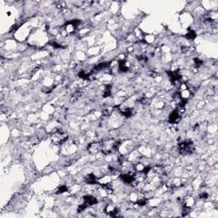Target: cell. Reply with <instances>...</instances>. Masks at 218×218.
Listing matches in <instances>:
<instances>
[{
	"label": "cell",
	"instance_id": "1",
	"mask_svg": "<svg viewBox=\"0 0 218 218\" xmlns=\"http://www.w3.org/2000/svg\"><path fill=\"white\" fill-rule=\"evenodd\" d=\"M102 152L104 154H110L115 152L119 148L120 145H121L119 141H117L114 139H107V140L102 141Z\"/></svg>",
	"mask_w": 218,
	"mask_h": 218
},
{
	"label": "cell",
	"instance_id": "2",
	"mask_svg": "<svg viewBox=\"0 0 218 218\" xmlns=\"http://www.w3.org/2000/svg\"><path fill=\"white\" fill-rule=\"evenodd\" d=\"M178 151L181 155H189L194 152V146L192 140H185L178 143Z\"/></svg>",
	"mask_w": 218,
	"mask_h": 218
},
{
	"label": "cell",
	"instance_id": "3",
	"mask_svg": "<svg viewBox=\"0 0 218 218\" xmlns=\"http://www.w3.org/2000/svg\"><path fill=\"white\" fill-rule=\"evenodd\" d=\"M68 139V135L62 130H57L52 136V141L55 145H63Z\"/></svg>",
	"mask_w": 218,
	"mask_h": 218
},
{
	"label": "cell",
	"instance_id": "4",
	"mask_svg": "<svg viewBox=\"0 0 218 218\" xmlns=\"http://www.w3.org/2000/svg\"><path fill=\"white\" fill-rule=\"evenodd\" d=\"M81 22L79 20H72L65 23L64 28L67 33H73L78 29V26L80 25Z\"/></svg>",
	"mask_w": 218,
	"mask_h": 218
},
{
	"label": "cell",
	"instance_id": "5",
	"mask_svg": "<svg viewBox=\"0 0 218 218\" xmlns=\"http://www.w3.org/2000/svg\"><path fill=\"white\" fill-rule=\"evenodd\" d=\"M168 76L170 78V80H171V84L172 85H178L180 81L182 80V75L180 73L179 70H175V71H167L166 72Z\"/></svg>",
	"mask_w": 218,
	"mask_h": 218
},
{
	"label": "cell",
	"instance_id": "6",
	"mask_svg": "<svg viewBox=\"0 0 218 218\" xmlns=\"http://www.w3.org/2000/svg\"><path fill=\"white\" fill-rule=\"evenodd\" d=\"M102 142H92L88 145V152L90 154H97L99 152H102Z\"/></svg>",
	"mask_w": 218,
	"mask_h": 218
},
{
	"label": "cell",
	"instance_id": "7",
	"mask_svg": "<svg viewBox=\"0 0 218 218\" xmlns=\"http://www.w3.org/2000/svg\"><path fill=\"white\" fill-rule=\"evenodd\" d=\"M104 212L110 216H117L119 214V209L113 205H107L104 208Z\"/></svg>",
	"mask_w": 218,
	"mask_h": 218
},
{
	"label": "cell",
	"instance_id": "8",
	"mask_svg": "<svg viewBox=\"0 0 218 218\" xmlns=\"http://www.w3.org/2000/svg\"><path fill=\"white\" fill-rule=\"evenodd\" d=\"M181 116H180V112L178 109H175L171 112V113L169 116V122L171 124H177L179 122Z\"/></svg>",
	"mask_w": 218,
	"mask_h": 218
},
{
	"label": "cell",
	"instance_id": "9",
	"mask_svg": "<svg viewBox=\"0 0 218 218\" xmlns=\"http://www.w3.org/2000/svg\"><path fill=\"white\" fill-rule=\"evenodd\" d=\"M83 199H84V203L86 204L88 206L89 205H96L97 202H98L97 199L95 197L92 196V195H85V196H84Z\"/></svg>",
	"mask_w": 218,
	"mask_h": 218
},
{
	"label": "cell",
	"instance_id": "10",
	"mask_svg": "<svg viewBox=\"0 0 218 218\" xmlns=\"http://www.w3.org/2000/svg\"><path fill=\"white\" fill-rule=\"evenodd\" d=\"M119 71L120 73H126L130 70V66L126 60H120L119 61Z\"/></svg>",
	"mask_w": 218,
	"mask_h": 218
},
{
	"label": "cell",
	"instance_id": "11",
	"mask_svg": "<svg viewBox=\"0 0 218 218\" xmlns=\"http://www.w3.org/2000/svg\"><path fill=\"white\" fill-rule=\"evenodd\" d=\"M111 65V61H104V62H101L99 63L98 65L95 66L94 68H93V72H99L101 70H103V69L108 68Z\"/></svg>",
	"mask_w": 218,
	"mask_h": 218
},
{
	"label": "cell",
	"instance_id": "12",
	"mask_svg": "<svg viewBox=\"0 0 218 218\" xmlns=\"http://www.w3.org/2000/svg\"><path fill=\"white\" fill-rule=\"evenodd\" d=\"M85 182L89 185H94V184H98V181L96 176L93 174V173H90L89 175H86V177L85 178Z\"/></svg>",
	"mask_w": 218,
	"mask_h": 218
},
{
	"label": "cell",
	"instance_id": "13",
	"mask_svg": "<svg viewBox=\"0 0 218 218\" xmlns=\"http://www.w3.org/2000/svg\"><path fill=\"white\" fill-rule=\"evenodd\" d=\"M194 199L191 196H187L185 197L183 199V207H186V208H189L191 209L192 205H194Z\"/></svg>",
	"mask_w": 218,
	"mask_h": 218
},
{
	"label": "cell",
	"instance_id": "14",
	"mask_svg": "<svg viewBox=\"0 0 218 218\" xmlns=\"http://www.w3.org/2000/svg\"><path fill=\"white\" fill-rule=\"evenodd\" d=\"M120 178L124 183L126 184H131L135 181L134 175H130V174H123V175H120Z\"/></svg>",
	"mask_w": 218,
	"mask_h": 218
},
{
	"label": "cell",
	"instance_id": "15",
	"mask_svg": "<svg viewBox=\"0 0 218 218\" xmlns=\"http://www.w3.org/2000/svg\"><path fill=\"white\" fill-rule=\"evenodd\" d=\"M93 73H94L93 70L90 71V72H88V71H85V70H82V71H80L78 73V77L82 78V79H84V80H88V79H90V78L92 76Z\"/></svg>",
	"mask_w": 218,
	"mask_h": 218
},
{
	"label": "cell",
	"instance_id": "16",
	"mask_svg": "<svg viewBox=\"0 0 218 218\" xmlns=\"http://www.w3.org/2000/svg\"><path fill=\"white\" fill-rule=\"evenodd\" d=\"M119 112H121V114H122V115H124V117H126V118H130V117H131L133 114L132 108H130V107H126V108H119Z\"/></svg>",
	"mask_w": 218,
	"mask_h": 218
},
{
	"label": "cell",
	"instance_id": "17",
	"mask_svg": "<svg viewBox=\"0 0 218 218\" xmlns=\"http://www.w3.org/2000/svg\"><path fill=\"white\" fill-rule=\"evenodd\" d=\"M112 88L111 85H105V89L103 90V97L107 98L108 96H110L112 95Z\"/></svg>",
	"mask_w": 218,
	"mask_h": 218
},
{
	"label": "cell",
	"instance_id": "18",
	"mask_svg": "<svg viewBox=\"0 0 218 218\" xmlns=\"http://www.w3.org/2000/svg\"><path fill=\"white\" fill-rule=\"evenodd\" d=\"M185 38L187 39H188V40H194V39L197 38L196 33H195L193 30L188 29V33L185 35Z\"/></svg>",
	"mask_w": 218,
	"mask_h": 218
},
{
	"label": "cell",
	"instance_id": "19",
	"mask_svg": "<svg viewBox=\"0 0 218 218\" xmlns=\"http://www.w3.org/2000/svg\"><path fill=\"white\" fill-rule=\"evenodd\" d=\"M55 87H56V86L54 85L49 86V87H43V89H42V92H43V93H45V94H50V93L52 92L53 90L55 89Z\"/></svg>",
	"mask_w": 218,
	"mask_h": 218
},
{
	"label": "cell",
	"instance_id": "20",
	"mask_svg": "<svg viewBox=\"0 0 218 218\" xmlns=\"http://www.w3.org/2000/svg\"><path fill=\"white\" fill-rule=\"evenodd\" d=\"M67 191V187L66 186V185H62V186H61L60 188L57 189V192L56 193L57 194H61V193H64Z\"/></svg>",
	"mask_w": 218,
	"mask_h": 218
},
{
	"label": "cell",
	"instance_id": "21",
	"mask_svg": "<svg viewBox=\"0 0 218 218\" xmlns=\"http://www.w3.org/2000/svg\"><path fill=\"white\" fill-rule=\"evenodd\" d=\"M48 44L52 46L53 48H55V49H61V48H63L62 47V45H61L60 43H58L56 41H51V42H50Z\"/></svg>",
	"mask_w": 218,
	"mask_h": 218
},
{
	"label": "cell",
	"instance_id": "22",
	"mask_svg": "<svg viewBox=\"0 0 218 218\" xmlns=\"http://www.w3.org/2000/svg\"><path fill=\"white\" fill-rule=\"evenodd\" d=\"M193 61H194V64H195V67H201L202 65H203V61H201L200 59H199V58H194L193 59Z\"/></svg>",
	"mask_w": 218,
	"mask_h": 218
},
{
	"label": "cell",
	"instance_id": "23",
	"mask_svg": "<svg viewBox=\"0 0 218 218\" xmlns=\"http://www.w3.org/2000/svg\"><path fill=\"white\" fill-rule=\"evenodd\" d=\"M88 207V205H86V204H82V205H78V212H81V211H84L85 209H86Z\"/></svg>",
	"mask_w": 218,
	"mask_h": 218
},
{
	"label": "cell",
	"instance_id": "24",
	"mask_svg": "<svg viewBox=\"0 0 218 218\" xmlns=\"http://www.w3.org/2000/svg\"><path fill=\"white\" fill-rule=\"evenodd\" d=\"M209 197L208 193L206 192H203L201 194H199V199H205Z\"/></svg>",
	"mask_w": 218,
	"mask_h": 218
}]
</instances>
